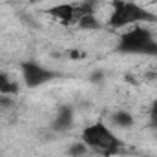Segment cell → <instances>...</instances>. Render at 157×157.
Returning a JSON list of instances; mask_svg holds the SVG:
<instances>
[{
  "label": "cell",
  "mask_w": 157,
  "mask_h": 157,
  "mask_svg": "<svg viewBox=\"0 0 157 157\" xmlns=\"http://www.w3.org/2000/svg\"><path fill=\"white\" fill-rule=\"evenodd\" d=\"M80 141L90 148V152L101 157L119 155L124 148L122 139L117 137V133L104 121H97V122L88 124L80 133Z\"/></svg>",
  "instance_id": "obj_1"
},
{
  "label": "cell",
  "mask_w": 157,
  "mask_h": 157,
  "mask_svg": "<svg viewBox=\"0 0 157 157\" xmlns=\"http://www.w3.org/2000/svg\"><path fill=\"white\" fill-rule=\"evenodd\" d=\"M141 22H157V15L133 0H112V13L108 18L110 28L121 29L128 26H139Z\"/></svg>",
  "instance_id": "obj_2"
},
{
  "label": "cell",
  "mask_w": 157,
  "mask_h": 157,
  "mask_svg": "<svg viewBox=\"0 0 157 157\" xmlns=\"http://www.w3.org/2000/svg\"><path fill=\"white\" fill-rule=\"evenodd\" d=\"M115 51L122 55H144V57H157V40L152 31L144 26H132L124 31L115 46Z\"/></svg>",
  "instance_id": "obj_3"
},
{
  "label": "cell",
  "mask_w": 157,
  "mask_h": 157,
  "mask_svg": "<svg viewBox=\"0 0 157 157\" xmlns=\"http://www.w3.org/2000/svg\"><path fill=\"white\" fill-rule=\"evenodd\" d=\"M95 2L97 0H86L82 4H59L48 9V15L53 17L57 22L64 24V26H71L78 24V20L90 13H93L95 9Z\"/></svg>",
  "instance_id": "obj_4"
},
{
  "label": "cell",
  "mask_w": 157,
  "mask_h": 157,
  "mask_svg": "<svg viewBox=\"0 0 157 157\" xmlns=\"http://www.w3.org/2000/svg\"><path fill=\"white\" fill-rule=\"evenodd\" d=\"M20 70H22V80L28 88H39V86H44V84L55 80L57 77H60V73H57L49 68H44L42 64L33 62V60L22 62Z\"/></svg>",
  "instance_id": "obj_5"
},
{
  "label": "cell",
  "mask_w": 157,
  "mask_h": 157,
  "mask_svg": "<svg viewBox=\"0 0 157 157\" xmlns=\"http://www.w3.org/2000/svg\"><path fill=\"white\" fill-rule=\"evenodd\" d=\"M73 117H75V113H73L71 106H60L57 110V115L53 119V122H51V130H55V132L70 130L73 126Z\"/></svg>",
  "instance_id": "obj_6"
},
{
  "label": "cell",
  "mask_w": 157,
  "mask_h": 157,
  "mask_svg": "<svg viewBox=\"0 0 157 157\" xmlns=\"http://www.w3.org/2000/svg\"><path fill=\"white\" fill-rule=\"evenodd\" d=\"M110 122H112L113 128L126 130V128H132L133 126V115L130 112H126V110H117V112H113L110 115Z\"/></svg>",
  "instance_id": "obj_7"
},
{
  "label": "cell",
  "mask_w": 157,
  "mask_h": 157,
  "mask_svg": "<svg viewBox=\"0 0 157 157\" xmlns=\"http://www.w3.org/2000/svg\"><path fill=\"white\" fill-rule=\"evenodd\" d=\"M18 82L17 80H13V78L9 77V73H6V71H2L0 70V95H15L17 91H18Z\"/></svg>",
  "instance_id": "obj_8"
},
{
  "label": "cell",
  "mask_w": 157,
  "mask_h": 157,
  "mask_svg": "<svg viewBox=\"0 0 157 157\" xmlns=\"http://www.w3.org/2000/svg\"><path fill=\"white\" fill-rule=\"evenodd\" d=\"M77 26H78V29H82V31H99V29H102V24L95 17V13H90V15L82 17L78 20Z\"/></svg>",
  "instance_id": "obj_9"
},
{
  "label": "cell",
  "mask_w": 157,
  "mask_h": 157,
  "mask_svg": "<svg viewBox=\"0 0 157 157\" xmlns=\"http://www.w3.org/2000/svg\"><path fill=\"white\" fill-rule=\"evenodd\" d=\"M88 152H90V148H88L82 141L73 143V144L68 148V155L70 157H86L88 155Z\"/></svg>",
  "instance_id": "obj_10"
},
{
  "label": "cell",
  "mask_w": 157,
  "mask_h": 157,
  "mask_svg": "<svg viewBox=\"0 0 157 157\" xmlns=\"http://www.w3.org/2000/svg\"><path fill=\"white\" fill-rule=\"evenodd\" d=\"M150 124H152V128L157 130V99H154L150 104Z\"/></svg>",
  "instance_id": "obj_11"
}]
</instances>
